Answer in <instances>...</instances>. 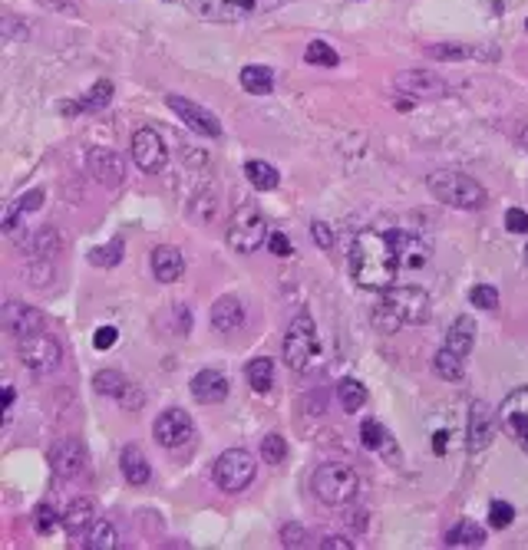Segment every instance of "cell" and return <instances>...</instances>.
Segmentation results:
<instances>
[{"label": "cell", "instance_id": "1", "mask_svg": "<svg viewBox=\"0 0 528 550\" xmlns=\"http://www.w3.org/2000/svg\"><path fill=\"white\" fill-rule=\"evenodd\" d=\"M403 271L400 251L393 241V231L367 227L360 231L350 247V277L364 290H386L396 284V274Z\"/></svg>", "mask_w": 528, "mask_h": 550}, {"label": "cell", "instance_id": "2", "mask_svg": "<svg viewBox=\"0 0 528 550\" xmlns=\"http://www.w3.org/2000/svg\"><path fill=\"white\" fill-rule=\"evenodd\" d=\"M370 320L383 333H396L403 326H419L429 320V294L423 287H386L376 300Z\"/></svg>", "mask_w": 528, "mask_h": 550}, {"label": "cell", "instance_id": "3", "mask_svg": "<svg viewBox=\"0 0 528 550\" xmlns=\"http://www.w3.org/2000/svg\"><path fill=\"white\" fill-rule=\"evenodd\" d=\"M426 188L433 198H439L449 207H459V211H475V207H485V201H489V191H485L473 175L453 172V169H443V172L429 175Z\"/></svg>", "mask_w": 528, "mask_h": 550}, {"label": "cell", "instance_id": "4", "mask_svg": "<svg viewBox=\"0 0 528 550\" xmlns=\"http://www.w3.org/2000/svg\"><path fill=\"white\" fill-rule=\"evenodd\" d=\"M310 487H314V495L330 507H340V505H350L360 491V478H357V471L344 461H328V465H320L314 471V478H310Z\"/></svg>", "mask_w": 528, "mask_h": 550}, {"label": "cell", "instance_id": "5", "mask_svg": "<svg viewBox=\"0 0 528 550\" xmlns=\"http://www.w3.org/2000/svg\"><path fill=\"white\" fill-rule=\"evenodd\" d=\"M284 362L288 370L294 372H310L320 362V340H318V326L308 314H301L288 326L284 333Z\"/></svg>", "mask_w": 528, "mask_h": 550}, {"label": "cell", "instance_id": "6", "mask_svg": "<svg viewBox=\"0 0 528 550\" xmlns=\"http://www.w3.org/2000/svg\"><path fill=\"white\" fill-rule=\"evenodd\" d=\"M284 0H185V7L211 24H235V20L258 17L264 10H274Z\"/></svg>", "mask_w": 528, "mask_h": 550}, {"label": "cell", "instance_id": "7", "mask_svg": "<svg viewBox=\"0 0 528 550\" xmlns=\"http://www.w3.org/2000/svg\"><path fill=\"white\" fill-rule=\"evenodd\" d=\"M255 471H258V461L251 458V451L245 449H228L219 455L215 461V485L228 495H238L245 491L251 481H255Z\"/></svg>", "mask_w": 528, "mask_h": 550}, {"label": "cell", "instance_id": "8", "mask_svg": "<svg viewBox=\"0 0 528 550\" xmlns=\"http://www.w3.org/2000/svg\"><path fill=\"white\" fill-rule=\"evenodd\" d=\"M17 356L20 362H24L30 372H37V376H50V372H56L60 362H64V350H60V343H56L46 330L17 340Z\"/></svg>", "mask_w": 528, "mask_h": 550}, {"label": "cell", "instance_id": "9", "mask_svg": "<svg viewBox=\"0 0 528 550\" xmlns=\"http://www.w3.org/2000/svg\"><path fill=\"white\" fill-rule=\"evenodd\" d=\"M268 241V221L258 207H241L228 225V247L238 254H255Z\"/></svg>", "mask_w": 528, "mask_h": 550}, {"label": "cell", "instance_id": "10", "mask_svg": "<svg viewBox=\"0 0 528 550\" xmlns=\"http://www.w3.org/2000/svg\"><path fill=\"white\" fill-rule=\"evenodd\" d=\"M499 415H502V429H505V432L512 435V442L528 455V386L509 392L505 402H502Z\"/></svg>", "mask_w": 528, "mask_h": 550}, {"label": "cell", "instance_id": "11", "mask_svg": "<svg viewBox=\"0 0 528 550\" xmlns=\"http://www.w3.org/2000/svg\"><path fill=\"white\" fill-rule=\"evenodd\" d=\"M132 162L149 175H159L169 165V149L155 129H139L132 136Z\"/></svg>", "mask_w": 528, "mask_h": 550}, {"label": "cell", "instance_id": "12", "mask_svg": "<svg viewBox=\"0 0 528 550\" xmlns=\"http://www.w3.org/2000/svg\"><path fill=\"white\" fill-rule=\"evenodd\" d=\"M165 102H169V109L182 119L191 132H199V136H205V139H219L221 136L219 116H215V112H209L205 106H199V102H191V100H182V96H169Z\"/></svg>", "mask_w": 528, "mask_h": 550}, {"label": "cell", "instance_id": "13", "mask_svg": "<svg viewBox=\"0 0 528 550\" xmlns=\"http://www.w3.org/2000/svg\"><path fill=\"white\" fill-rule=\"evenodd\" d=\"M499 425H502V415L495 412L489 402H473V409H469V432H465L469 435V439H465L469 451L489 449L495 432H499Z\"/></svg>", "mask_w": 528, "mask_h": 550}, {"label": "cell", "instance_id": "14", "mask_svg": "<svg viewBox=\"0 0 528 550\" xmlns=\"http://www.w3.org/2000/svg\"><path fill=\"white\" fill-rule=\"evenodd\" d=\"M155 432V442L165 445V449H179L191 439L195 432V422H191V415L185 409H165L152 425Z\"/></svg>", "mask_w": 528, "mask_h": 550}, {"label": "cell", "instance_id": "15", "mask_svg": "<svg viewBox=\"0 0 528 550\" xmlns=\"http://www.w3.org/2000/svg\"><path fill=\"white\" fill-rule=\"evenodd\" d=\"M393 241H396V251H400L403 271H419L433 257V237H426L423 231L393 227Z\"/></svg>", "mask_w": 528, "mask_h": 550}, {"label": "cell", "instance_id": "16", "mask_svg": "<svg viewBox=\"0 0 528 550\" xmlns=\"http://www.w3.org/2000/svg\"><path fill=\"white\" fill-rule=\"evenodd\" d=\"M396 90L413 100H439V96H446V82L433 70H406L396 76Z\"/></svg>", "mask_w": 528, "mask_h": 550}, {"label": "cell", "instance_id": "17", "mask_svg": "<svg viewBox=\"0 0 528 550\" xmlns=\"http://www.w3.org/2000/svg\"><path fill=\"white\" fill-rule=\"evenodd\" d=\"M4 326L14 340H24V336H34V333H44L46 330V320L40 310L20 304V300H10L4 307Z\"/></svg>", "mask_w": 528, "mask_h": 550}, {"label": "cell", "instance_id": "18", "mask_svg": "<svg viewBox=\"0 0 528 550\" xmlns=\"http://www.w3.org/2000/svg\"><path fill=\"white\" fill-rule=\"evenodd\" d=\"M50 465L60 478H76L86 468V449L76 439H60L50 445Z\"/></svg>", "mask_w": 528, "mask_h": 550}, {"label": "cell", "instance_id": "19", "mask_svg": "<svg viewBox=\"0 0 528 550\" xmlns=\"http://www.w3.org/2000/svg\"><path fill=\"white\" fill-rule=\"evenodd\" d=\"M191 396L199 399L201 406H219V402H225V399H228L225 372H219V370L195 372V379H191Z\"/></svg>", "mask_w": 528, "mask_h": 550}, {"label": "cell", "instance_id": "20", "mask_svg": "<svg viewBox=\"0 0 528 550\" xmlns=\"http://www.w3.org/2000/svg\"><path fill=\"white\" fill-rule=\"evenodd\" d=\"M426 56L439 63H459V60H499L495 46H469V43H439L426 46Z\"/></svg>", "mask_w": 528, "mask_h": 550}, {"label": "cell", "instance_id": "21", "mask_svg": "<svg viewBox=\"0 0 528 550\" xmlns=\"http://www.w3.org/2000/svg\"><path fill=\"white\" fill-rule=\"evenodd\" d=\"M86 165H90L93 179L103 181V185H119V181L126 179V162L116 152H110V149H93Z\"/></svg>", "mask_w": 528, "mask_h": 550}, {"label": "cell", "instance_id": "22", "mask_svg": "<svg viewBox=\"0 0 528 550\" xmlns=\"http://www.w3.org/2000/svg\"><path fill=\"white\" fill-rule=\"evenodd\" d=\"M152 274L162 284H175V280L185 274V257L179 247H172V244H162V247H155L152 251Z\"/></svg>", "mask_w": 528, "mask_h": 550}, {"label": "cell", "instance_id": "23", "mask_svg": "<svg viewBox=\"0 0 528 550\" xmlns=\"http://www.w3.org/2000/svg\"><path fill=\"white\" fill-rule=\"evenodd\" d=\"M93 524H96V505H93V497H73L70 507L64 511V531L70 537H80L83 531H90Z\"/></svg>", "mask_w": 528, "mask_h": 550}, {"label": "cell", "instance_id": "24", "mask_svg": "<svg viewBox=\"0 0 528 550\" xmlns=\"http://www.w3.org/2000/svg\"><path fill=\"white\" fill-rule=\"evenodd\" d=\"M245 323V304L238 297H221L215 307H211V326L219 333H235L238 326Z\"/></svg>", "mask_w": 528, "mask_h": 550}, {"label": "cell", "instance_id": "25", "mask_svg": "<svg viewBox=\"0 0 528 550\" xmlns=\"http://www.w3.org/2000/svg\"><path fill=\"white\" fill-rule=\"evenodd\" d=\"M119 468H122V478H126L129 485H146V481L152 478V468H149V461L139 445H126V449H122Z\"/></svg>", "mask_w": 528, "mask_h": 550}, {"label": "cell", "instance_id": "26", "mask_svg": "<svg viewBox=\"0 0 528 550\" xmlns=\"http://www.w3.org/2000/svg\"><path fill=\"white\" fill-rule=\"evenodd\" d=\"M446 350L459 352V356H469L475 346V320L473 316H455L453 326L446 330Z\"/></svg>", "mask_w": 528, "mask_h": 550}, {"label": "cell", "instance_id": "27", "mask_svg": "<svg viewBox=\"0 0 528 550\" xmlns=\"http://www.w3.org/2000/svg\"><path fill=\"white\" fill-rule=\"evenodd\" d=\"M110 102H112V82L100 80V82H93V90L86 92L80 102L64 106V112H100V109H106Z\"/></svg>", "mask_w": 528, "mask_h": 550}, {"label": "cell", "instance_id": "28", "mask_svg": "<svg viewBox=\"0 0 528 550\" xmlns=\"http://www.w3.org/2000/svg\"><path fill=\"white\" fill-rule=\"evenodd\" d=\"M485 531L475 521H459L446 531V547H483Z\"/></svg>", "mask_w": 528, "mask_h": 550}, {"label": "cell", "instance_id": "29", "mask_svg": "<svg viewBox=\"0 0 528 550\" xmlns=\"http://www.w3.org/2000/svg\"><path fill=\"white\" fill-rule=\"evenodd\" d=\"M241 86L251 96H268V92H274V72L261 63H251L241 70Z\"/></svg>", "mask_w": 528, "mask_h": 550}, {"label": "cell", "instance_id": "30", "mask_svg": "<svg viewBox=\"0 0 528 550\" xmlns=\"http://www.w3.org/2000/svg\"><path fill=\"white\" fill-rule=\"evenodd\" d=\"M93 389L100 396H112V399H126L129 396V379L116 370H103L93 376Z\"/></svg>", "mask_w": 528, "mask_h": 550}, {"label": "cell", "instance_id": "31", "mask_svg": "<svg viewBox=\"0 0 528 550\" xmlns=\"http://www.w3.org/2000/svg\"><path fill=\"white\" fill-rule=\"evenodd\" d=\"M245 179L251 181V188L258 191H274L278 185H281V175H278V169L268 162H248L245 165Z\"/></svg>", "mask_w": 528, "mask_h": 550}, {"label": "cell", "instance_id": "32", "mask_svg": "<svg viewBox=\"0 0 528 550\" xmlns=\"http://www.w3.org/2000/svg\"><path fill=\"white\" fill-rule=\"evenodd\" d=\"M245 376H248V382H251V389H255V392H271L274 362L268 360V356H258V360H251L245 366Z\"/></svg>", "mask_w": 528, "mask_h": 550}, {"label": "cell", "instance_id": "33", "mask_svg": "<svg viewBox=\"0 0 528 550\" xmlns=\"http://www.w3.org/2000/svg\"><path fill=\"white\" fill-rule=\"evenodd\" d=\"M433 370L443 379H449V382H459V379L465 376V356H459V352L443 346V350L436 352V360H433Z\"/></svg>", "mask_w": 528, "mask_h": 550}, {"label": "cell", "instance_id": "34", "mask_svg": "<svg viewBox=\"0 0 528 550\" xmlns=\"http://www.w3.org/2000/svg\"><path fill=\"white\" fill-rule=\"evenodd\" d=\"M337 399H340V406H344V412H360V409L367 406L364 382H357V379H344V382L337 386Z\"/></svg>", "mask_w": 528, "mask_h": 550}, {"label": "cell", "instance_id": "35", "mask_svg": "<svg viewBox=\"0 0 528 550\" xmlns=\"http://www.w3.org/2000/svg\"><path fill=\"white\" fill-rule=\"evenodd\" d=\"M119 544V537H116V527L112 524H106V521H96L86 531V541H83V547L86 550H112Z\"/></svg>", "mask_w": 528, "mask_h": 550}, {"label": "cell", "instance_id": "36", "mask_svg": "<svg viewBox=\"0 0 528 550\" xmlns=\"http://www.w3.org/2000/svg\"><path fill=\"white\" fill-rule=\"evenodd\" d=\"M304 60H308L310 66H324V70H334V66L340 63L337 50H334L328 40H310L308 50H304Z\"/></svg>", "mask_w": 528, "mask_h": 550}, {"label": "cell", "instance_id": "37", "mask_svg": "<svg viewBox=\"0 0 528 550\" xmlns=\"http://www.w3.org/2000/svg\"><path fill=\"white\" fill-rule=\"evenodd\" d=\"M360 442H364V449H370V451H383V449H390V435H386V429H383L376 419H367V422L360 425Z\"/></svg>", "mask_w": 528, "mask_h": 550}, {"label": "cell", "instance_id": "38", "mask_svg": "<svg viewBox=\"0 0 528 550\" xmlns=\"http://www.w3.org/2000/svg\"><path fill=\"white\" fill-rule=\"evenodd\" d=\"M261 458L268 461V465H281L284 458H288V442H284V435L271 432L261 439Z\"/></svg>", "mask_w": 528, "mask_h": 550}, {"label": "cell", "instance_id": "39", "mask_svg": "<svg viewBox=\"0 0 528 550\" xmlns=\"http://www.w3.org/2000/svg\"><path fill=\"white\" fill-rule=\"evenodd\" d=\"M122 261V241H110L106 247H93L90 251V264L93 267H116Z\"/></svg>", "mask_w": 528, "mask_h": 550}, {"label": "cell", "instance_id": "40", "mask_svg": "<svg viewBox=\"0 0 528 550\" xmlns=\"http://www.w3.org/2000/svg\"><path fill=\"white\" fill-rule=\"evenodd\" d=\"M512 521H515V507H512L509 501H492V505H489V524H492V527H495V531H505Z\"/></svg>", "mask_w": 528, "mask_h": 550}, {"label": "cell", "instance_id": "41", "mask_svg": "<svg viewBox=\"0 0 528 550\" xmlns=\"http://www.w3.org/2000/svg\"><path fill=\"white\" fill-rule=\"evenodd\" d=\"M469 300H473L479 310H495V307H499V290L489 287V284H479V287H473Z\"/></svg>", "mask_w": 528, "mask_h": 550}, {"label": "cell", "instance_id": "42", "mask_svg": "<svg viewBox=\"0 0 528 550\" xmlns=\"http://www.w3.org/2000/svg\"><path fill=\"white\" fill-rule=\"evenodd\" d=\"M56 521H60V517H56V511L50 505H40L37 511H34V527H37V534H50L56 527Z\"/></svg>", "mask_w": 528, "mask_h": 550}, {"label": "cell", "instance_id": "43", "mask_svg": "<svg viewBox=\"0 0 528 550\" xmlns=\"http://www.w3.org/2000/svg\"><path fill=\"white\" fill-rule=\"evenodd\" d=\"M505 227H509L512 235H528V211L509 207V211H505Z\"/></svg>", "mask_w": 528, "mask_h": 550}, {"label": "cell", "instance_id": "44", "mask_svg": "<svg viewBox=\"0 0 528 550\" xmlns=\"http://www.w3.org/2000/svg\"><path fill=\"white\" fill-rule=\"evenodd\" d=\"M310 237L318 241L320 251H330V247H334V231H330V225H324V221H314V225H310Z\"/></svg>", "mask_w": 528, "mask_h": 550}, {"label": "cell", "instance_id": "45", "mask_svg": "<svg viewBox=\"0 0 528 550\" xmlns=\"http://www.w3.org/2000/svg\"><path fill=\"white\" fill-rule=\"evenodd\" d=\"M116 340H119L116 326H100L96 336H93V346H96V350H110V346H116Z\"/></svg>", "mask_w": 528, "mask_h": 550}, {"label": "cell", "instance_id": "46", "mask_svg": "<svg viewBox=\"0 0 528 550\" xmlns=\"http://www.w3.org/2000/svg\"><path fill=\"white\" fill-rule=\"evenodd\" d=\"M14 205H17L20 211H24V215H27V211H37V207L44 205V191H40V188L27 191V195H20V198L14 201Z\"/></svg>", "mask_w": 528, "mask_h": 550}, {"label": "cell", "instance_id": "47", "mask_svg": "<svg viewBox=\"0 0 528 550\" xmlns=\"http://www.w3.org/2000/svg\"><path fill=\"white\" fill-rule=\"evenodd\" d=\"M489 14H495V17H502V14H509V10H515L519 4H525V0H479Z\"/></svg>", "mask_w": 528, "mask_h": 550}, {"label": "cell", "instance_id": "48", "mask_svg": "<svg viewBox=\"0 0 528 550\" xmlns=\"http://www.w3.org/2000/svg\"><path fill=\"white\" fill-rule=\"evenodd\" d=\"M268 247H271V254H278V257H288V254H291V244H288V237H284L281 231H274V235L268 237Z\"/></svg>", "mask_w": 528, "mask_h": 550}, {"label": "cell", "instance_id": "49", "mask_svg": "<svg viewBox=\"0 0 528 550\" xmlns=\"http://www.w3.org/2000/svg\"><path fill=\"white\" fill-rule=\"evenodd\" d=\"M281 537H284V547H301V544H304V527L291 524V527H284V531H281Z\"/></svg>", "mask_w": 528, "mask_h": 550}, {"label": "cell", "instance_id": "50", "mask_svg": "<svg viewBox=\"0 0 528 550\" xmlns=\"http://www.w3.org/2000/svg\"><path fill=\"white\" fill-rule=\"evenodd\" d=\"M320 547H324V550H350L354 544L347 541V537H324V541H320Z\"/></svg>", "mask_w": 528, "mask_h": 550}, {"label": "cell", "instance_id": "51", "mask_svg": "<svg viewBox=\"0 0 528 550\" xmlns=\"http://www.w3.org/2000/svg\"><path fill=\"white\" fill-rule=\"evenodd\" d=\"M433 451H436V455H446V432L433 435Z\"/></svg>", "mask_w": 528, "mask_h": 550}, {"label": "cell", "instance_id": "52", "mask_svg": "<svg viewBox=\"0 0 528 550\" xmlns=\"http://www.w3.org/2000/svg\"><path fill=\"white\" fill-rule=\"evenodd\" d=\"M40 4H46V7H60L64 14H76L73 4H66V0H40Z\"/></svg>", "mask_w": 528, "mask_h": 550}, {"label": "cell", "instance_id": "53", "mask_svg": "<svg viewBox=\"0 0 528 550\" xmlns=\"http://www.w3.org/2000/svg\"><path fill=\"white\" fill-rule=\"evenodd\" d=\"M10 406H14V389H4V409H7V412H10Z\"/></svg>", "mask_w": 528, "mask_h": 550}, {"label": "cell", "instance_id": "54", "mask_svg": "<svg viewBox=\"0 0 528 550\" xmlns=\"http://www.w3.org/2000/svg\"><path fill=\"white\" fill-rule=\"evenodd\" d=\"M519 142H522V145H525V149H528V126L522 129V139H519Z\"/></svg>", "mask_w": 528, "mask_h": 550}, {"label": "cell", "instance_id": "55", "mask_svg": "<svg viewBox=\"0 0 528 550\" xmlns=\"http://www.w3.org/2000/svg\"><path fill=\"white\" fill-rule=\"evenodd\" d=\"M525 30H528V24H525Z\"/></svg>", "mask_w": 528, "mask_h": 550}, {"label": "cell", "instance_id": "56", "mask_svg": "<svg viewBox=\"0 0 528 550\" xmlns=\"http://www.w3.org/2000/svg\"><path fill=\"white\" fill-rule=\"evenodd\" d=\"M525 257H528V254H525Z\"/></svg>", "mask_w": 528, "mask_h": 550}]
</instances>
